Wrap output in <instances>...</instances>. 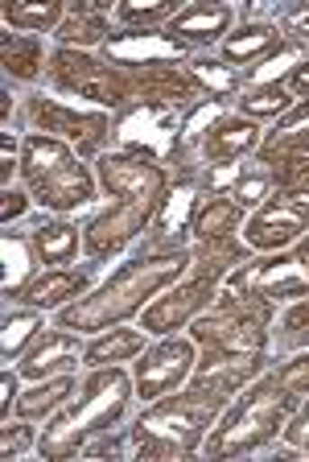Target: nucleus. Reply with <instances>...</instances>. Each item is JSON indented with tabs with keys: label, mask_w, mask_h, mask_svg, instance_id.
<instances>
[{
	"label": "nucleus",
	"mask_w": 309,
	"mask_h": 462,
	"mask_svg": "<svg viewBox=\"0 0 309 462\" xmlns=\"http://www.w3.org/2000/svg\"><path fill=\"white\" fill-rule=\"evenodd\" d=\"M293 404H297V393H289L280 380H264V384H256L240 404H235L232 413L223 417L219 430L211 433L206 454L227 458V454H243V450L264 446L272 433L285 425V417L293 413Z\"/></svg>",
	"instance_id": "7ed1b4c3"
},
{
	"label": "nucleus",
	"mask_w": 309,
	"mask_h": 462,
	"mask_svg": "<svg viewBox=\"0 0 309 462\" xmlns=\"http://www.w3.org/2000/svg\"><path fill=\"white\" fill-rule=\"evenodd\" d=\"M21 170H25L30 186L38 190V202H46L54 211H70V207H78V202H87L95 194L87 170L59 141H46V136H30L25 141V165Z\"/></svg>",
	"instance_id": "39448f33"
},
{
	"label": "nucleus",
	"mask_w": 309,
	"mask_h": 462,
	"mask_svg": "<svg viewBox=\"0 0 309 462\" xmlns=\"http://www.w3.org/2000/svg\"><path fill=\"white\" fill-rule=\"evenodd\" d=\"M240 211L243 207L235 199H211V207L198 215V223H194L198 240L203 244H232V231L240 227Z\"/></svg>",
	"instance_id": "4be33fe9"
},
{
	"label": "nucleus",
	"mask_w": 309,
	"mask_h": 462,
	"mask_svg": "<svg viewBox=\"0 0 309 462\" xmlns=\"http://www.w3.org/2000/svg\"><path fill=\"white\" fill-rule=\"evenodd\" d=\"M256 144V128L248 120H223L214 125V133L206 136V157L211 162H235Z\"/></svg>",
	"instance_id": "aec40b11"
},
{
	"label": "nucleus",
	"mask_w": 309,
	"mask_h": 462,
	"mask_svg": "<svg viewBox=\"0 0 309 462\" xmlns=\"http://www.w3.org/2000/svg\"><path fill=\"white\" fill-rule=\"evenodd\" d=\"M50 70H54V79H59L67 91H78V96L95 99V104H104V107H116V104H124L128 99L120 70L99 67L95 58L78 54V50H59Z\"/></svg>",
	"instance_id": "0eeeda50"
},
{
	"label": "nucleus",
	"mask_w": 309,
	"mask_h": 462,
	"mask_svg": "<svg viewBox=\"0 0 309 462\" xmlns=\"http://www.w3.org/2000/svg\"><path fill=\"white\" fill-rule=\"evenodd\" d=\"M30 116H33V125H41L46 133H62V136H70V141H78L83 153H91V149L107 136L104 116H78V112H67V107H59V104H46V99H33Z\"/></svg>",
	"instance_id": "2eb2a0df"
},
{
	"label": "nucleus",
	"mask_w": 309,
	"mask_h": 462,
	"mask_svg": "<svg viewBox=\"0 0 309 462\" xmlns=\"http://www.w3.org/2000/svg\"><path fill=\"white\" fill-rule=\"evenodd\" d=\"M78 356H87V351H78L75 338L54 330V335L41 338L38 351L25 359V375H46V372H54V367H75Z\"/></svg>",
	"instance_id": "412c9836"
},
{
	"label": "nucleus",
	"mask_w": 309,
	"mask_h": 462,
	"mask_svg": "<svg viewBox=\"0 0 309 462\" xmlns=\"http://www.w3.org/2000/svg\"><path fill=\"white\" fill-rule=\"evenodd\" d=\"M272 306L264 298H223V306L211 318H198L194 338L206 343L211 351H227V356H251L264 346V330H268Z\"/></svg>",
	"instance_id": "423d86ee"
},
{
	"label": "nucleus",
	"mask_w": 309,
	"mask_h": 462,
	"mask_svg": "<svg viewBox=\"0 0 309 462\" xmlns=\"http://www.w3.org/2000/svg\"><path fill=\"white\" fill-rule=\"evenodd\" d=\"M70 393H75V384H70V380H54V384L38 388V393L21 396L17 409H21V417H38V413H46V409H54V404H62Z\"/></svg>",
	"instance_id": "2f4dec72"
},
{
	"label": "nucleus",
	"mask_w": 309,
	"mask_h": 462,
	"mask_svg": "<svg viewBox=\"0 0 309 462\" xmlns=\"http://www.w3.org/2000/svg\"><path fill=\"white\" fill-rule=\"evenodd\" d=\"M272 182H277V178H272L268 162H256L248 170V178L240 173V182H235V202H240V207H256L260 199H268V186Z\"/></svg>",
	"instance_id": "c85d7f7f"
},
{
	"label": "nucleus",
	"mask_w": 309,
	"mask_h": 462,
	"mask_svg": "<svg viewBox=\"0 0 309 462\" xmlns=\"http://www.w3.org/2000/svg\"><path fill=\"white\" fill-rule=\"evenodd\" d=\"M33 244H38L46 264H67L78 248V227H70V223H41L33 231Z\"/></svg>",
	"instance_id": "b1692460"
},
{
	"label": "nucleus",
	"mask_w": 309,
	"mask_h": 462,
	"mask_svg": "<svg viewBox=\"0 0 309 462\" xmlns=\"http://www.w3.org/2000/svg\"><path fill=\"white\" fill-rule=\"evenodd\" d=\"M153 211H157V202H120L116 211L99 215V219L87 227L91 256H107V252H116L120 244H128L136 231L149 223V215Z\"/></svg>",
	"instance_id": "ddd939ff"
},
{
	"label": "nucleus",
	"mask_w": 309,
	"mask_h": 462,
	"mask_svg": "<svg viewBox=\"0 0 309 462\" xmlns=\"http://www.w3.org/2000/svg\"><path fill=\"white\" fill-rule=\"evenodd\" d=\"M21 211H25V194L5 190V219H17Z\"/></svg>",
	"instance_id": "ea45409f"
},
{
	"label": "nucleus",
	"mask_w": 309,
	"mask_h": 462,
	"mask_svg": "<svg viewBox=\"0 0 309 462\" xmlns=\"http://www.w3.org/2000/svg\"><path fill=\"white\" fill-rule=\"evenodd\" d=\"M9 178H13V141L5 136V182H9Z\"/></svg>",
	"instance_id": "37998d69"
},
{
	"label": "nucleus",
	"mask_w": 309,
	"mask_h": 462,
	"mask_svg": "<svg viewBox=\"0 0 309 462\" xmlns=\"http://www.w3.org/2000/svg\"><path fill=\"white\" fill-rule=\"evenodd\" d=\"M190 79H194V83H203L211 96H227V91H235V87H240L235 70H227L223 62H211V58L194 62V67H190Z\"/></svg>",
	"instance_id": "7c9ffc66"
},
{
	"label": "nucleus",
	"mask_w": 309,
	"mask_h": 462,
	"mask_svg": "<svg viewBox=\"0 0 309 462\" xmlns=\"http://www.w3.org/2000/svg\"><path fill=\"white\" fill-rule=\"evenodd\" d=\"M13 396H17V380H13V372H5V401H0V409H5V413L13 409Z\"/></svg>",
	"instance_id": "79ce46f5"
},
{
	"label": "nucleus",
	"mask_w": 309,
	"mask_h": 462,
	"mask_svg": "<svg viewBox=\"0 0 309 462\" xmlns=\"http://www.w3.org/2000/svg\"><path fill=\"white\" fill-rule=\"evenodd\" d=\"M297 260H301V264H305V273H309V240H305V244H301V252H297Z\"/></svg>",
	"instance_id": "c03bdc74"
},
{
	"label": "nucleus",
	"mask_w": 309,
	"mask_h": 462,
	"mask_svg": "<svg viewBox=\"0 0 309 462\" xmlns=\"http://www.w3.org/2000/svg\"><path fill=\"white\" fill-rule=\"evenodd\" d=\"M194 182H182L169 199L161 202V219H157V231H153V252H182L177 244H182L186 236V223H190L194 215Z\"/></svg>",
	"instance_id": "f3484780"
},
{
	"label": "nucleus",
	"mask_w": 309,
	"mask_h": 462,
	"mask_svg": "<svg viewBox=\"0 0 309 462\" xmlns=\"http://www.w3.org/2000/svg\"><path fill=\"white\" fill-rule=\"evenodd\" d=\"M104 186L124 202H161L165 173L145 149H132V153H116L104 162Z\"/></svg>",
	"instance_id": "9d476101"
},
{
	"label": "nucleus",
	"mask_w": 309,
	"mask_h": 462,
	"mask_svg": "<svg viewBox=\"0 0 309 462\" xmlns=\"http://www.w3.org/2000/svg\"><path fill=\"white\" fill-rule=\"evenodd\" d=\"M214 281H219V277H203V273H198L190 285L174 289L169 298H161L157 306H149V310H145V330H153V335H165V330L182 327V322L194 314V310H203L206 301H211Z\"/></svg>",
	"instance_id": "4468645a"
},
{
	"label": "nucleus",
	"mask_w": 309,
	"mask_h": 462,
	"mask_svg": "<svg viewBox=\"0 0 309 462\" xmlns=\"http://www.w3.org/2000/svg\"><path fill=\"white\" fill-rule=\"evenodd\" d=\"M5 67L13 79H33L41 67V42L21 38V33H5Z\"/></svg>",
	"instance_id": "a878e982"
},
{
	"label": "nucleus",
	"mask_w": 309,
	"mask_h": 462,
	"mask_svg": "<svg viewBox=\"0 0 309 462\" xmlns=\"http://www.w3.org/2000/svg\"><path fill=\"white\" fill-rule=\"evenodd\" d=\"M124 404H128L124 372L91 375L83 409H70L67 417H59V421L50 425L46 438H41V454H46V458H67V454H75L87 433H107V421H116V417L124 413Z\"/></svg>",
	"instance_id": "20e7f679"
},
{
	"label": "nucleus",
	"mask_w": 309,
	"mask_h": 462,
	"mask_svg": "<svg viewBox=\"0 0 309 462\" xmlns=\"http://www.w3.org/2000/svg\"><path fill=\"white\" fill-rule=\"evenodd\" d=\"M289 446H297V450H309V404L297 413V421L289 425Z\"/></svg>",
	"instance_id": "4c0bfd02"
},
{
	"label": "nucleus",
	"mask_w": 309,
	"mask_h": 462,
	"mask_svg": "<svg viewBox=\"0 0 309 462\" xmlns=\"http://www.w3.org/2000/svg\"><path fill=\"white\" fill-rule=\"evenodd\" d=\"M227 396L190 388L186 396H169L157 409H149L136 425L141 438V458H174V454H190L194 442L203 438V430L223 413Z\"/></svg>",
	"instance_id": "f03ea898"
},
{
	"label": "nucleus",
	"mask_w": 309,
	"mask_h": 462,
	"mask_svg": "<svg viewBox=\"0 0 309 462\" xmlns=\"http://www.w3.org/2000/svg\"><path fill=\"white\" fill-rule=\"evenodd\" d=\"M190 364H194V346L182 343V338H169V343L153 346L141 364H136V388L145 401H157V396L174 393L190 375Z\"/></svg>",
	"instance_id": "9b49d317"
},
{
	"label": "nucleus",
	"mask_w": 309,
	"mask_h": 462,
	"mask_svg": "<svg viewBox=\"0 0 309 462\" xmlns=\"http://www.w3.org/2000/svg\"><path fill=\"white\" fill-rule=\"evenodd\" d=\"M260 372V351H251V356H227V351H211L203 364V372L194 375V388H203V393H214V396H227L248 380V375Z\"/></svg>",
	"instance_id": "dca6fc26"
},
{
	"label": "nucleus",
	"mask_w": 309,
	"mask_h": 462,
	"mask_svg": "<svg viewBox=\"0 0 309 462\" xmlns=\"http://www.w3.org/2000/svg\"><path fill=\"white\" fill-rule=\"evenodd\" d=\"M293 91H309V62L293 67Z\"/></svg>",
	"instance_id": "a19ab883"
},
{
	"label": "nucleus",
	"mask_w": 309,
	"mask_h": 462,
	"mask_svg": "<svg viewBox=\"0 0 309 462\" xmlns=\"http://www.w3.org/2000/svg\"><path fill=\"white\" fill-rule=\"evenodd\" d=\"M128 96L161 99V104H186L198 96V83L190 75H182L177 67H161V62H145V67H120Z\"/></svg>",
	"instance_id": "f8f14e48"
},
{
	"label": "nucleus",
	"mask_w": 309,
	"mask_h": 462,
	"mask_svg": "<svg viewBox=\"0 0 309 462\" xmlns=\"http://www.w3.org/2000/svg\"><path fill=\"white\" fill-rule=\"evenodd\" d=\"M5 260H9L5 293H9V298H17L21 285H25V277H30V248H25V240H17V236H5Z\"/></svg>",
	"instance_id": "c756f323"
},
{
	"label": "nucleus",
	"mask_w": 309,
	"mask_h": 462,
	"mask_svg": "<svg viewBox=\"0 0 309 462\" xmlns=\"http://www.w3.org/2000/svg\"><path fill=\"white\" fill-rule=\"evenodd\" d=\"M136 351H145V335H136V330H112V335L95 338L87 346V364H116V359H128Z\"/></svg>",
	"instance_id": "393cba45"
},
{
	"label": "nucleus",
	"mask_w": 309,
	"mask_h": 462,
	"mask_svg": "<svg viewBox=\"0 0 309 462\" xmlns=\"http://www.w3.org/2000/svg\"><path fill=\"white\" fill-rule=\"evenodd\" d=\"M227 21H232L227 5H194V9L174 17V38L177 42H211L227 29Z\"/></svg>",
	"instance_id": "a211bd4d"
},
{
	"label": "nucleus",
	"mask_w": 309,
	"mask_h": 462,
	"mask_svg": "<svg viewBox=\"0 0 309 462\" xmlns=\"http://www.w3.org/2000/svg\"><path fill=\"white\" fill-rule=\"evenodd\" d=\"M87 289V273H50V277L33 281L30 289H21V301L30 306H59L62 298H78Z\"/></svg>",
	"instance_id": "5701e85b"
},
{
	"label": "nucleus",
	"mask_w": 309,
	"mask_h": 462,
	"mask_svg": "<svg viewBox=\"0 0 309 462\" xmlns=\"http://www.w3.org/2000/svg\"><path fill=\"white\" fill-rule=\"evenodd\" d=\"M112 54L120 58V62H128V67H145V58H169V54H182V42H161L157 33H124V38H112Z\"/></svg>",
	"instance_id": "6ab92c4d"
},
{
	"label": "nucleus",
	"mask_w": 309,
	"mask_h": 462,
	"mask_svg": "<svg viewBox=\"0 0 309 462\" xmlns=\"http://www.w3.org/2000/svg\"><path fill=\"white\" fill-rule=\"evenodd\" d=\"M301 260L293 256H277V260H256L248 269H240L232 277L227 298H293V293H305L309 289V273H297Z\"/></svg>",
	"instance_id": "1a4fd4ad"
},
{
	"label": "nucleus",
	"mask_w": 309,
	"mask_h": 462,
	"mask_svg": "<svg viewBox=\"0 0 309 462\" xmlns=\"http://www.w3.org/2000/svg\"><path fill=\"white\" fill-rule=\"evenodd\" d=\"M289 107V91L285 87H264V91H256V96L243 99V112L248 116H277Z\"/></svg>",
	"instance_id": "f704fd0d"
},
{
	"label": "nucleus",
	"mask_w": 309,
	"mask_h": 462,
	"mask_svg": "<svg viewBox=\"0 0 309 462\" xmlns=\"http://www.w3.org/2000/svg\"><path fill=\"white\" fill-rule=\"evenodd\" d=\"M174 13V5H124V21H161V17H169Z\"/></svg>",
	"instance_id": "e433bc0d"
},
{
	"label": "nucleus",
	"mask_w": 309,
	"mask_h": 462,
	"mask_svg": "<svg viewBox=\"0 0 309 462\" xmlns=\"http://www.w3.org/2000/svg\"><path fill=\"white\" fill-rule=\"evenodd\" d=\"M277 380L289 388V393H305V388H309V356L297 359V364H285L277 372Z\"/></svg>",
	"instance_id": "c9c22d12"
},
{
	"label": "nucleus",
	"mask_w": 309,
	"mask_h": 462,
	"mask_svg": "<svg viewBox=\"0 0 309 462\" xmlns=\"http://www.w3.org/2000/svg\"><path fill=\"white\" fill-rule=\"evenodd\" d=\"M186 264H194L190 252H169L165 260H136V264H128L112 285L99 289L91 301L62 310V327L91 330V327H107V322H116V318H128L153 289H161L165 281H174Z\"/></svg>",
	"instance_id": "f257e3e1"
},
{
	"label": "nucleus",
	"mask_w": 309,
	"mask_h": 462,
	"mask_svg": "<svg viewBox=\"0 0 309 462\" xmlns=\"http://www.w3.org/2000/svg\"><path fill=\"white\" fill-rule=\"evenodd\" d=\"M309 227V194H289L277 190V199L256 211V219L248 223V244L251 248H285Z\"/></svg>",
	"instance_id": "6e6552de"
},
{
	"label": "nucleus",
	"mask_w": 309,
	"mask_h": 462,
	"mask_svg": "<svg viewBox=\"0 0 309 462\" xmlns=\"http://www.w3.org/2000/svg\"><path fill=\"white\" fill-rule=\"evenodd\" d=\"M272 46H280V33H277V29H268V25H251V29H243L240 38H227L223 54L235 58V62H240V58L248 62V58L264 54V50H272Z\"/></svg>",
	"instance_id": "bb28decb"
},
{
	"label": "nucleus",
	"mask_w": 309,
	"mask_h": 462,
	"mask_svg": "<svg viewBox=\"0 0 309 462\" xmlns=\"http://www.w3.org/2000/svg\"><path fill=\"white\" fill-rule=\"evenodd\" d=\"M25 442H30V430H21V425H9V430H5V446H0V450H5V458H9V454L25 450Z\"/></svg>",
	"instance_id": "58836bf2"
},
{
	"label": "nucleus",
	"mask_w": 309,
	"mask_h": 462,
	"mask_svg": "<svg viewBox=\"0 0 309 462\" xmlns=\"http://www.w3.org/2000/svg\"><path fill=\"white\" fill-rule=\"evenodd\" d=\"M5 17H9L13 25H25V29H46L62 17V9L54 5V0H41V5H9Z\"/></svg>",
	"instance_id": "473e14b6"
},
{
	"label": "nucleus",
	"mask_w": 309,
	"mask_h": 462,
	"mask_svg": "<svg viewBox=\"0 0 309 462\" xmlns=\"http://www.w3.org/2000/svg\"><path fill=\"white\" fill-rule=\"evenodd\" d=\"M41 322H38V314H9L5 318V359H13L25 346V338L38 330Z\"/></svg>",
	"instance_id": "72a5a7b5"
},
{
	"label": "nucleus",
	"mask_w": 309,
	"mask_h": 462,
	"mask_svg": "<svg viewBox=\"0 0 309 462\" xmlns=\"http://www.w3.org/2000/svg\"><path fill=\"white\" fill-rule=\"evenodd\" d=\"M104 33L107 25L99 17H87V13H75L59 25V42H67V46H95V42H104Z\"/></svg>",
	"instance_id": "cd10ccee"
}]
</instances>
